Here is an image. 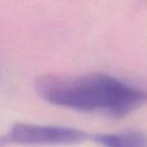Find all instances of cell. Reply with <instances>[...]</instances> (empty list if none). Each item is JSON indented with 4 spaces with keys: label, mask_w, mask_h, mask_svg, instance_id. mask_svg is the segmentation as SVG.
Listing matches in <instances>:
<instances>
[{
    "label": "cell",
    "mask_w": 147,
    "mask_h": 147,
    "mask_svg": "<svg viewBox=\"0 0 147 147\" xmlns=\"http://www.w3.org/2000/svg\"><path fill=\"white\" fill-rule=\"evenodd\" d=\"M35 89L52 105L123 117L147 103V90L107 74L40 76Z\"/></svg>",
    "instance_id": "1"
},
{
    "label": "cell",
    "mask_w": 147,
    "mask_h": 147,
    "mask_svg": "<svg viewBox=\"0 0 147 147\" xmlns=\"http://www.w3.org/2000/svg\"><path fill=\"white\" fill-rule=\"evenodd\" d=\"M90 138V134L80 129L63 125H45L34 123L13 124L5 140L9 143L23 146L36 145H71Z\"/></svg>",
    "instance_id": "2"
},
{
    "label": "cell",
    "mask_w": 147,
    "mask_h": 147,
    "mask_svg": "<svg viewBox=\"0 0 147 147\" xmlns=\"http://www.w3.org/2000/svg\"><path fill=\"white\" fill-rule=\"evenodd\" d=\"M90 140L102 147H147V134L140 130L117 133H96Z\"/></svg>",
    "instance_id": "3"
}]
</instances>
